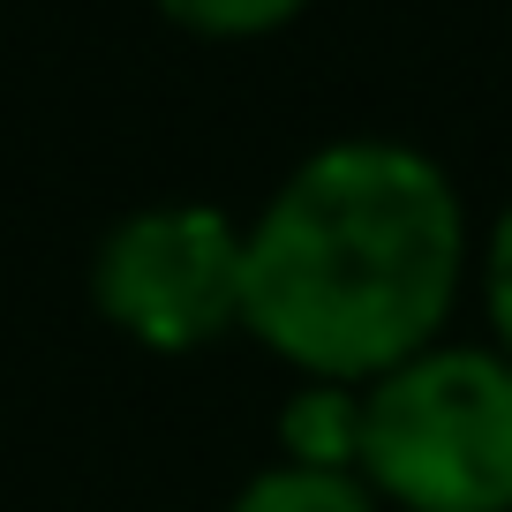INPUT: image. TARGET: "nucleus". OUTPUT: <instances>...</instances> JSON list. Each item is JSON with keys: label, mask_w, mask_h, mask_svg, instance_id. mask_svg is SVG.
Here are the masks:
<instances>
[{"label": "nucleus", "mask_w": 512, "mask_h": 512, "mask_svg": "<svg viewBox=\"0 0 512 512\" xmlns=\"http://www.w3.org/2000/svg\"><path fill=\"white\" fill-rule=\"evenodd\" d=\"M467 272L452 174L415 144L347 136L241 226V324L309 384H377L437 347Z\"/></svg>", "instance_id": "1"}, {"label": "nucleus", "mask_w": 512, "mask_h": 512, "mask_svg": "<svg viewBox=\"0 0 512 512\" xmlns=\"http://www.w3.org/2000/svg\"><path fill=\"white\" fill-rule=\"evenodd\" d=\"M369 497L400 512H512V354L422 347L362 392Z\"/></svg>", "instance_id": "2"}, {"label": "nucleus", "mask_w": 512, "mask_h": 512, "mask_svg": "<svg viewBox=\"0 0 512 512\" xmlns=\"http://www.w3.org/2000/svg\"><path fill=\"white\" fill-rule=\"evenodd\" d=\"M91 294L128 339L159 354L204 347L241 324V226L211 204L128 211L91 264Z\"/></svg>", "instance_id": "3"}, {"label": "nucleus", "mask_w": 512, "mask_h": 512, "mask_svg": "<svg viewBox=\"0 0 512 512\" xmlns=\"http://www.w3.org/2000/svg\"><path fill=\"white\" fill-rule=\"evenodd\" d=\"M279 452H287V467L354 475V460H362V392L354 384H309L294 407H279Z\"/></svg>", "instance_id": "4"}, {"label": "nucleus", "mask_w": 512, "mask_h": 512, "mask_svg": "<svg viewBox=\"0 0 512 512\" xmlns=\"http://www.w3.org/2000/svg\"><path fill=\"white\" fill-rule=\"evenodd\" d=\"M226 512H377L362 475H324V467H264L234 490Z\"/></svg>", "instance_id": "5"}, {"label": "nucleus", "mask_w": 512, "mask_h": 512, "mask_svg": "<svg viewBox=\"0 0 512 512\" xmlns=\"http://www.w3.org/2000/svg\"><path fill=\"white\" fill-rule=\"evenodd\" d=\"M159 8L204 38H256V31H279L287 16H302L309 0H159Z\"/></svg>", "instance_id": "6"}, {"label": "nucleus", "mask_w": 512, "mask_h": 512, "mask_svg": "<svg viewBox=\"0 0 512 512\" xmlns=\"http://www.w3.org/2000/svg\"><path fill=\"white\" fill-rule=\"evenodd\" d=\"M482 302L497 324V354H512V211L490 226V249H482Z\"/></svg>", "instance_id": "7"}]
</instances>
